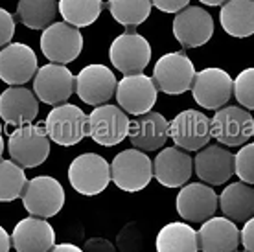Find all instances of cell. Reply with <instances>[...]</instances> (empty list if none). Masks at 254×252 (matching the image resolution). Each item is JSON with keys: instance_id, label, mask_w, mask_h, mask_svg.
Here are the masks:
<instances>
[{"instance_id": "1", "label": "cell", "mask_w": 254, "mask_h": 252, "mask_svg": "<svg viewBox=\"0 0 254 252\" xmlns=\"http://www.w3.org/2000/svg\"><path fill=\"white\" fill-rule=\"evenodd\" d=\"M50 142L45 127L26 124L9 132L7 151L13 162H17L20 168H37L50 155Z\"/></svg>"}, {"instance_id": "2", "label": "cell", "mask_w": 254, "mask_h": 252, "mask_svg": "<svg viewBox=\"0 0 254 252\" xmlns=\"http://www.w3.org/2000/svg\"><path fill=\"white\" fill-rule=\"evenodd\" d=\"M153 179V160L140 149H124L113 158L111 181L127 193L144 189Z\"/></svg>"}, {"instance_id": "3", "label": "cell", "mask_w": 254, "mask_h": 252, "mask_svg": "<svg viewBox=\"0 0 254 252\" xmlns=\"http://www.w3.org/2000/svg\"><path fill=\"white\" fill-rule=\"evenodd\" d=\"M210 131L223 145H245L254 136V118L242 105H225L210 118Z\"/></svg>"}, {"instance_id": "4", "label": "cell", "mask_w": 254, "mask_h": 252, "mask_svg": "<svg viewBox=\"0 0 254 252\" xmlns=\"http://www.w3.org/2000/svg\"><path fill=\"white\" fill-rule=\"evenodd\" d=\"M68 181L77 193L94 197L111 183V164L98 153L77 155L68 166Z\"/></svg>"}, {"instance_id": "5", "label": "cell", "mask_w": 254, "mask_h": 252, "mask_svg": "<svg viewBox=\"0 0 254 252\" xmlns=\"http://www.w3.org/2000/svg\"><path fill=\"white\" fill-rule=\"evenodd\" d=\"M20 199L30 215L48 219L63 210L64 189L58 179L50 175H39L26 183Z\"/></svg>"}, {"instance_id": "6", "label": "cell", "mask_w": 254, "mask_h": 252, "mask_svg": "<svg viewBox=\"0 0 254 252\" xmlns=\"http://www.w3.org/2000/svg\"><path fill=\"white\" fill-rule=\"evenodd\" d=\"M195 74V66L185 52H170L155 63L153 81L160 92L179 96L190 90Z\"/></svg>"}, {"instance_id": "7", "label": "cell", "mask_w": 254, "mask_h": 252, "mask_svg": "<svg viewBox=\"0 0 254 252\" xmlns=\"http://www.w3.org/2000/svg\"><path fill=\"white\" fill-rule=\"evenodd\" d=\"M127 113L118 105H98L87 116V136L103 147H113L127 138L129 134Z\"/></svg>"}, {"instance_id": "8", "label": "cell", "mask_w": 254, "mask_h": 252, "mask_svg": "<svg viewBox=\"0 0 254 252\" xmlns=\"http://www.w3.org/2000/svg\"><path fill=\"white\" fill-rule=\"evenodd\" d=\"M87 116L89 114L72 103L56 105L45 120L48 138L63 147L79 144L87 136Z\"/></svg>"}, {"instance_id": "9", "label": "cell", "mask_w": 254, "mask_h": 252, "mask_svg": "<svg viewBox=\"0 0 254 252\" xmlns=\"http://www.w3.org/2000/svg\"><path fill=\"white\" fill-rule=\"evenodd\" d=\"M109 59L124 76L142 74L151 61V46L146 37H142L134 30H129L111 43Z\"/></svg>"}, {"instance_id": "10", "label": "cell", "mask_w": 254, "mask_h": 252, "mask_svg": "<svg viewBox=\"0 0 254 252\" xmlns=\"http://www.w3.org/2000/svg\"><path fill=\"white\" fill-rule=\"evenodd\" d=\"M83 50V35L79 28L68 22H54L41 35V52L50 63L68 64L76 61Z\"/></svg>"}, {"instance_id": "11", "label": "cell", "mask_w": 254, "mask_h": 252, "mask_svg": "<svg viewBox=\"0 0 254 252\" xmlns=\"http://www.w3.org/2000/svg\"><path fill=\"white\" fill-rule=\"evenodd\" d=\"M76 77L66 64L48 63L35 72L33 77V94L46 105H61L74 94Z\"/></svg>"}, {"instance_id": "12", "label": "cell", "mask_w": 254, "mask_h": 252, "mask_svg": "<svg viewBox=\"0 0 254 252\" xmlns=\"http://www.w3.org/2000/svg\"><path fill=\"white\" fill-rule=\"evenodd\" d=\"M191 94L197 105L208 111H217L229 103L234 94V79L223 68L210 66L197 72L191 83Z\"/></svg>"}, {"instance_id": "13", "label": "cell", "mask_w": 254, "mask_h": 252, "mask_svg": "<svg viewBox=\"0 0 254 252\" xmlns=\"http://www.w3.org/2000/svg\"><path fill=\"white\" fill-rule=\"evenodd\" d=\"M170 136L173 144L185 151H199L212 138L210 118L195 109H186L170 122Z\"/></svg>"}, {"instance_id": "14", "label": "cell", "mask_w": 254, "mask_h": 252, "mask_svg": "<svg viewBox=\"0 0 254 252\" xmlns=\"http://www.w3.org/2000/svg\"><path fill=\"white\" fill-rule=\"evenodd\" d=\"M159 88L153 81V77L142 74L124 76L116 87V101L127 114H146L157 103Z\"/></svg>"}, {"instance_id": "15", "label": "cell", "mask_w": 254, "mask_h": 252, "mask_svg": "<svg viewBox=\"0 0 254 252\" xmlns=\"http://www.w3.org/2000/svg\"><path fill=\"white\" fill-rule=\"evenodd\" d=\"M118 79L115 72L105 64H87L76 76V94L87 105L98 107L107 103L116 94Z\"/></svg>"}, {"instance_id": "16", "label": "cell", "mask_w": 254, "mask_h": 252, "mask_svg": "<svg viewBox=\"0 0 254 252\" xmlns=\"http://www.w3.org/2000/svg\"><path fill=\"white\" fill-rule=\"evenodd\" d=\"M175 206L177 214L188 223H204L216 214L219 195L208 184L190 183L181 188Z\"/></svg>"}, {"instance_id": "17", "label": "cell", "mask_w": 254, "mask_h": 252, "mask_svg": "<svg viewBox=\"0 0 254 252\" xmlns=\"http://www.w3.org/2000/svg\"><path fill=\"white\" fill-rule=\"evenodd\" d=\"M173 35L183 48H199L214 35V19L203 7L188 6L175 13Z\"/></svg>"}, {"instance_id": "18", "label": "cell", "mask_w": 254, "mask_h": 252, "mask_svg": "<svg viewBox=\"0 0 254 252\" xmlns=\"http://www.w3.org/2000/svg\"><path fill=\"white\" fill-rule=\"evenodd\" d=\"M37 56L24 43H9L0 50V79L9 87H20L35 77Z\"/></svg>"}, {"instance_id": "19", "label": "cell", "mask_w": 254, "mask_h": 252, "mask_svg": "<svg viewBox=\"0 0 254 252\" xmlns=\"http://www.w3.org/2000/svg\"><path fill=\"white\" fill-rule=\"evenodd\" d=\"M193 170L208 186H221L236 173V155L223 145H204L193 158Z\"/></svg>"}, {"instance_id": "20", "label": "cell", "mask_w": 254, "mask_h": 252, "mask_svg": "<svg viewBox=\"0 0 254 252\" xmlns=\"http://www.w3.org/2000/svg\"><path fill=\"white\" fill-rule=\"evenodd\" d=\"M193 158L177 145L164 147L153 160V177L166 188H183L191 177Z\"/></svg>"}, {"instance_id": "21", "label": "cell", "mask_w": 254, "mask_h": 252, "mask_svg": "<svg viewBox=\"0 0 254 252\" xmlns=\"http://www.w3.org/2000/svg\"><path fill=\"white\" fill-rule=\"evenodd\" d=\"M56 245V230L43 217L20 219L11 234V247L17 252H50Z\"/></svg>"}, {"instance_id": "22", "label": "cell", "mask_w": 254, "mask_h": 252, "mask_svg": "<svg viewBox=\"0 0 254 252\" xmlns=\"http://www.w3.org/2000/svg\"><path fill=\"white\" fill-rule=\"evenodd\" d=\"M129 142L140 151H157L170 138V122L160 113L149 111L129 124Z\"/></svg>"}, {"instance_id": "23", "label": "cell", "mask_w": 254, "mask_h": 252, "mask_svg": "<svg viewBox=\"0 0 254 252\" xmlns=\"http://www.w3.org/2000/svg\"><path fill=\"white\" fill-rule=\"evenodd\" d=\"M39 114V100L26 87H9L0 94V118L6 126L32 124Z\"/></svg>"}, {"instance_id": "24", "label": "cell", "mask_w": 254, "mask_h": 252, "mask_svg": "<svg viewBox=\"0 0 254 252\" xmlns=\"http://www.w3.org/2000/svg\"><path fill=\"white\" fill-rule=\"evenodd\" d=\"M199 249L203 252H236L240 241V230L229 217H210L204 221L199 232Z\"/></svg>"}, {"instance_id": "25", "label": "cell", "mask_w": 254, "mask_h": 252, "mask_svg": "<svg viewBox=\"0 0 254 252\" xmlns=\"http://www.w3.org/2000/svg\"><path fill=\"white\" fill-rule=\"evenodd\" d=\"M223 215L234 223H245L254 217V188L245 183H232L219 195Z\"/></svg>"}, {"instance_id": "26", "label": "cell", "mask_w": 254, "mask_h": 252, "mask_svg": "<svg viewBox=\"0 0 254 252\" xmlns=\"http://www.w3.org/2000/svg\"><path fill=\"white\" fill-rule=\"evenodd\" d=\"M219 20L230 37L254 35V0H227L221 6Z\"/></svg>"}, {"instance_id": "27", "label": "cell", "mask_w": 254, "mask_h": 252, "mask_svg": "<svg viewBox=\"0 0 254 252\" xmlns=\"http://www.w3.org/2000/svg\"><path fill=\"white\" fill-rule=\"evenodd\" d=\"M155 249L157 252H199V238L190 225L175 221L160 228Z\"/></svg>"}, {"instance_id": "28", "label": "cell", "mask_w": 254, "mask_h": 252, "mask_svg": "<svg viewBox=\"0 0 254 252\" xmlns=\"http://www.w3.org/2000/svg\"><path fill=\"white\" fill-rule=\"evenodd\" d=\"M59 6L56 0H19L17 17L30 30H46L56 22Z\"/></svg>"}, {"instance_id": "29", "label": "cell", "mask_w": 254, "mask_h": 252, "mask_svg": "<svg viewBox=\"0 0 254 252\" xmlns=\"http://www.w3.org/2000/svg\"><path fill=\"white\" fill-rule=\"evenodd\" d=\"M59 13L64 22L85 28L94 24L102 15L103 0H59Z\"/></svg>"}, {"instance_id": "30", "label": "cell", "mask_w": 254, "mask_h": 252, "mask_svg": "<svg viewBox=\"0 0 254 252\" xmlns=\"http://www.w3.org/2000/svg\"><path fill=\"white\" fill-rule=\"evenodd\" d=\"M151 7V0H109V11L113 19L129 30L146 22Z\"/></svg>"}, {"instance_id": "31", "label": "cell", "mask_w": 254, "mask_h": 252, "mask_svg": "<svg viewBox=\"0 0 254 252\" xmlns=\"http://www.w3.org/2000/svg\"><path fill=\"white\" fill-rule=\"evenodd\" d=\"M28 183L24 168L13 160H0V202L19 199Z\"/></svg>"}, {"instance_id": "32", "label": "cell", "mask_w": 254, "mask_h": 252, "mask_svg": "<svg viewBox=\"0 0 254 252\" xmlns=\"http://www.w3.org/2000/svg\"><path fill=\"white\" fill-rule=\"evenodd\" d=\"M234 96L247 111H254V66L242 70L234 79Z\"/></svg>"}, {"instance_id": "33", "label": "cell", "mask_w": 254, "mask_h": 252, "mask_svg": "<svg viewBox=\"0 0 254 252\" xmlns=\"http://www.w3.org/2000/svg\"><path fill=\"white\" fill-rule=\"evenodd\" d=\"M144 247H146V241L138 223H129L122 228V232L118 234L120 252H144Z\"/></svg>"}, {"instance_id": "34", "label": "cell", "mask_w": 254, "mask_h": 252, "mask_svg": "<svg viewBox=\"0 0 254 252\" xmlns=\"http://www.w3.org/2000/svg\"><path fill=\"white\" fill-rule=\"evenodd\" d=\"M236 175L242 183L254 186V142L242 145L236 153Z\"/></svg>"}, {"instance_id": "35", "label": "cell", "mask_w": 254, "mask_h": 252, "mask_svg": "<svg viewBox=\"0 0 254 252\" xmlns=\"http://www.w3.org/2000/svg\"><path fill=\"white\" fill-rule=\"evenodd\" d=\"M15 35V19L7 9L0 7V48L11 43Z\"/></svg>"}, {"instance_id": "36", "label": "cell", "mask_w": 254, "mask_h": 252, "mask_svg": "<svg viewBox=\"0 0 254 252\" xmlns=\"http://www.w3.org/2000/svg\"><path fill=\"white\" fill-rule=\"evenodd\" d=\"M151 4L164 13H179L188 7L190 0H151Z\"/></svg>"}, {"instance_id": "37", "label": "cell", "mask_w": 254, "mask_h": 252, "mask_svg": "<svg viewBox=\"0 0 254 252\" xmlns=\"http://www.w3.org/2000/svg\"><path fill=\"white\" fill-rule=\"evenodd\" d=\"M240 241L245 252H254V217L245 221L243 228L240 230Z\"/></svg>"}, {"instance_id": "38", "label": "cell", "mask_w": 254, "mask_h": 252, "mask_svg": "<svg viewBox=\"0 0 254 252\" xmlns=\"http://www.w3.org/2000/svg\"><path fill=\"white\" fill-rule=\"evenodd\" d=\"M83 252H116V249L105 238H92L83 245Z\"/></svg>"}, {"instance_id": "39", "label": "cell", "mask_w": 254, "mask_h": 252, "mask_svg": "<svg viewBox=\"0 0 254 252\" xmlns=\"http://www.w3.org/2000/svg\"><path fill=\"white\" fill-rule=\"evenodd\" d=\"M11 249V238L6 232V228L0 225V252H9Z\"/></svg>"}, {"instance_id": "40", "label": "cell", "mask_w": 254, "mask_h": 252, "mask_svg": "<svg viewBox=\"0 0 254 252\" xmlns=\"http://www.w3.org/2000/svg\"><path fill=\"white\" fill-rule=\"evenodd\" d=\"M50 252H83V249L72 245V243H59V245H54Z\"/></svg>"}, {"instance_id": "41", "label": "cell", "mask_w": 254, "mask_h": 252, "mask_svg": "<svg viewBox=\"0 0 254 252\" xmlns=\"http://www.w3.org/2000/svg\"><path fill=\"white\" fill-rule=\"evenodd\" d=\"M201 4H206V6H223L227 0H199Z\"/></svg>"}, {"instance_id": "42", "label": "cell", "mask_w": 254, "mask_h": 252, "mask_svg": "<svg viewBox=\"0 0 254 252\" xmlns=\"http://www.w3.org/2000/svg\"><path fill=\"white\" fill-rule=\"evenodd\" d=\"M4 138H2V132H0V160H2V153H4Z\"/></svg>"}, {"instance_id": "43", "label": "cell", "mask_w": 254, "mask_h": 252, "mask_svg": "<svg viewBox=\"0 0 254 252\" xmlns=\"http://www.w3.org/2000/svg\"><path fill=\"white\" fill-rule=\"evenodd\" d=\"M243 252H245V251H243Z\"/></svg>"}]
</instances>
